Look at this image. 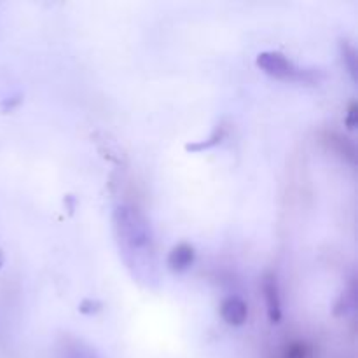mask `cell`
<instances>
[{"label":"cell","mask_w":358,"mask_h":358,"mask_svg":"<svg viewBox=\"0 0 358 358\" xmlns=\"http://www.w3.org/2000/svg\"><path fill=\"white\" fill-rule=\"evenodd\" d=\"M112 231L121 261L135 282L147 289L159 283L156 241L147 217L136 206L121 203L112 213Z\"/></svg>","instance_id":"cell-1"},{"label":"cell","mask_w":358,"mask_h":358,"mask_svg":"<svg viewBox=\"0 0 358 358\" xmlns=\"http://www.w3.org/2000/svg\"><path fill=\"white\" fill-rule=\"evenodd\" d=\"M255 65L261 72L276 80H303L313 83V72L297 66L290 58L278 51H262L255 58Z\"/></svg>","instance_id":"cell-2"},{"label":"cell","mask_w":358,"mask_h":358,"mask_svg":"<svg viewBox=\"0 0 358 358\" xmlns=\"http://www.w3.org/2000/svg\"><path fill=\"white\" fill-rule=\"evenodd\" d=\"M262 294L266 301V311L271 324H278L282 320V299H280L278 280L275 273H266L262 278Z\"/></svg>","instance_id":"cell-3"},{"label":"cell","mask_w":358,"mask_h":358,"mask_svg":"<svg viewBox=\"0 0 358 358\" xmlns=\"http://www.w3.org/2000/svg\"><path fill=\"white\" fill-rule=\"evenodd\" d=\"M220 317L231 327H241L247 324L248 318V306L240 296H227L220 303Z\"/></svg>","instance_id":"cell-4"},{"label":"cell","mask_w":358,"mask_h":358,"mask_svg":"<svg viewBox=\"0 0 358 358\" xmlns=\"http://www.w3.org/2000/svg\"><path fill=\"white\" fill-rule=\"evenodd\" d=\"M196 261L194 248L189 243H178L168 254V268L173 273H185L192 268Z\"/></svg>","instance_id":"cell-5"},{"label":"cell","mask_w":358,"mask_h":358,"mask_svg":"<svg viewBox=\"0 0 358 358\" xmlns=\"http://www.w3.org/2000/svg\"><path fill=\"white\" fill-rule=\"evenodd\" d=\"M65 358H98V355L90 345L73 339L65 346Z\"/></svg>","instance_id":"cell-6"},{"label":"cell","mask_w":358,"mask_h":358,"mask_svg":"<svg viewBox=\"0 0 358 358\" xmlns=\"http://www.w3.org/2000/svg\"><path fill=\"white\" fill-rule=\"evenodd\" d=\"M224 138H226V126H217L215 131H213L205 142L191 143V145H187V149L192 150V152H201V150H208L212 149V147L219 145Z\"/></svg>","instance_id":"cell-7"},{"label":"cell","mask_w":358,"mask_h":358,"mask_svg":"<svg viewBox=\"0 0 358 358\" xmlns=\"http://www.w3.org/2000/svg\"><path fill=\"white\" fill-rule=\"evenodd\" d=\"M343 62L348 66V72L352 73V77H357V52L355 49L350 44H343Z\"/></svg>","instance_id":"cell-8"},{"label":"cell","mask_w":358,"mask_h":358,"mask_svg":"<svg viewBox=\"0 0 358 358\" xmlns=\"http://www.w3.org/2000/svg\"><path fill=\"white\" fill-rule=\"evenodd\" d=\"M100 310H101V303H98V301H93V299L83 301L79 306V311L84 315H94Z\"/></svg>","instance_id":"cell-9"},{"label":"cell","mask_w":358,"mask_h":358,"mask_svg":"<svg viewBox=\"0 0 358 358\" xmlns=\"http://www.w3.org/2000/svg\"><path fill=\"white\" fill-rule=\"evenodd\" d=\"M346 126H348L350 129H355L357 126V103H352L350 105V110L348 114H346Z\"/></svg>","instance_id":"cell-10"},{"label":"cell","mask_w":358,"mask_h":358,"mask_svg":"<svg viewBox=\"0 0 358 358\" xmlns=\"http://www.w3.org/2000/svg\"><path fill=\"white\" fill-rule=\"evenodd\" d=\"M3 266V250H2V247H0V268H2Z\"/></svg>","instance_id":"cell-11"}]
</instances>
